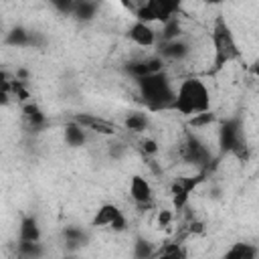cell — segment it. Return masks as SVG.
Wrapping results in <instances>:
<instances>
[{
  "label": "cell",
  "mask_w": 259,
  "mask_h": 259,
  "mask_svg": "<svg viewBox=\"0 0 259 259\" xmlns=\"http://www.w3.org/2000/svg\"><path fill=\"white\" fill-rule=\"evenodd\" d=\"M172 111H178L184 117H192L204 111H210V91L206 83L198 77H186L176 85Z\"/></svg>",
  "instance_id": "6da1fadb"
},
{
  "label": "cell",
  "mask_w": 259,
  "mask_h": 259,
  "mask_svg": "<svg viewBox=\"0 0 259 259\" xmlns=\"http://www.w3.org/2000/svg\"><path fill=\"white\" fill-rule=\"evenodd\" d=\"M136 85H138L142 101L146 103L150 111H162V109L172 107L176 87L172 83V77L166 71H158L154 75L142 77L136 81Z\"/></svg>",
  "instance_id": "7a4b0ae2"
},
{
  "label": "cell",
  "mask_w": 259,
  "mask_h": 259,
  "mask_svg": "<svg viewBox=\"0 0 259 259\" xmlns=\"http://www.w3.org/2000/svg\"><path fill=\"white\" fill-rule=\"evenodd\" d=\"M210 36H212V49H214V69L212 71H219L225 65L241 59V49H239L235 34L223 14L214 16Z\"/></svg>",
  "instance_id": "3957f363"
},
{
  "label": "cell",
  "mask_w": 259,
  "mask_h": 259,
  "mask_svg": "<svg viewBox=\"0 0 259 259\" xmlns=\"http://www.w3.org/2000/svg\"><path fill=\"white\" fill-rule=\"evenodd\" d=\"M178 156L182 162L192 164L200 170H208L212 162V152L206 146L202 138H198L194 132H186L182 142L178 144Z\"/></svg>",
  "instance_id": "277c9868"
},
{
  "label": "cell",
  "mask_w": 259,
  "mask_h": 259,
  "mask_svg": "<svg viewBox=\"0 0 259 259\" xmlns=\"http://www.w3.org/2000/svg\"><path fill=\"white\" fill-rule=\"evenodd\" d=\"M180 2L176 0H146L136 8V20L154 24V22H168L172 16H178Z\"/></svg>",
  "instance_id": "5b68a950"
},
{
  "label": "cell",
  "mask_w": 259,
  "mask_h": 259,
  "mask_svg": "<svg viewBox=\"0 0 259 259\" xmlns=\"http://www.w3.org/2000/svg\"><path fill=\"white\" fill-rule=\"evenodd\" d=\"M91 227H101V229L105 227V229H111L113 233H123L127 229V219H125L123 210H119L117 204L103 202L95 210V214L91 219Z\"/></svg>",
  "instance_id": "8992f818"
},
{
  "label": "cell",
  "mask_w": 259,
  "mask_h": 259,
  "mask_svg": "<svg viewBox=\"0 0 259 259\" xmlns=\"http://www.w3.org/2000/svg\"><path fill=\"white\" fill-rule=\"evenodd\" d=\"M204 180V174H196V176H178L170 182V196H172V206L174 210H182L188 204L190 192Z\"/></svg>",
  "instance_id": "52a82bcc"
},
{
  "label": "cell",
  "mask_w": 259,
  "mask_h": 259,
  "mask_svg": "<svg viewBox=\"0 0 259 259\" xmlns=\"http://www.w3.org/2000/svg\"><path fill=\"white\" fill-rule=\"evenodd\" d=\"M130 198L140 210H148L154 206V190L146 176L134 174L130 178Z\"/></svg>",
  "instance_id": "ba28073f"
},
{
  "label": "cell",
  "mask_w": 259,
  "mask_h": 259,
  "mask_svg": "<svg viewBox=\"0 0 259 259\" xmlns=\"http://www.w3.org/2000/svg\"><path fill=\"white\" fill-rule=\"evenodd\" d=\"M245 138L243 134V125L239 117H229L225 121H221L219 125V150L221 154H231V150L235 148V144Z\"/></svg>",
  "instance_id": "9c48e42d"
},
{
  "label": "cell",
  "mask_w": 259,
  "mask_h": 259,
  "mask_svg": "<svg viewBox=\"0 0 259 259\" xmlns=\"http://www.w3.org/2000/svg\"><path fill=\"white\" fill-rule=\"evenodd\" d=\"M125 73L132 75L136 81L148 75H154L158 71H164V61L158 55H150V57H142V59H134L130 63H125Z\"/></svg>",
  "instance_id": "30bf717a"
},
{
  "label": "cell",
  "mask_w": 259,
  "mask_h": 259,
  "mask_svg": "<svg viewBox=\"0 0 259 259\" xmlns=\"http://www.w3.org/2000/svg\"><path fill=\"white\" fill-rule=\"evenodd\" d=\"M71 121L79 123L85 132L89 130V132H95V134H101V136H115V132H117L115 123L99 117L97 113H75Z\"/></svg>",
  "instance_id": "8fae6325"
},
{
  "label": "cell",
  "mask_w": 259,
  "mask_h": 259,
  "mask_svg": "<svg viewBox=\"0 0 259 259\" xmlns=\"http://www.w3.org/2000/svg\"><path fill=\"white\" fill-rule=\"evenodd\" d=\"M192 53V47L186 38H176V40H168V42H160V49H158V57L162 61H174V63H180L184 59H188Z\"/></svg>",
  "instance_id": "7c38bea8"
},
{
  "label": "cell",
  "mask_w": 259,
  "mask_h": 259,
  "mask_svg": "<svg viewBox=\"0 0 259 259\" xmlns=\"http://www.w3.org/2000/svg\"><path fill=\"white\" fill-rule=\"evenodd\" d=\"M127 38H130L134 45H138V47H146V49H150V47L156 45L158 34H156V30H154L152 24H146V22L136 20V22L127 28Z\"/></svg>",
  "instance_id": "4fadbf2b"
},
{
  "label": "cell",
  "mask_w": 259,
  "mask_h": 259,
  "mask_svg": "<svg viewBox=\"0 0 259 259\" xmlns=\"http://www.w3.org/2000/svg\"><path fill=\"white\" fill-rule=\"evenodd\" d=\"M22 117H24V121L28 123V127L34 130V132L42 130L45 123H47V113H45L34 101H28V103L22 105Z\"/></svg>",
  "instance_id": "5bb4252c"
},
{
  "label": "cell",
  "mask_w": 259,
  "mask_h": 259,
  "mask_svg": "<svg viewBox=\"0 0 259 259\" xmlns=\"http://www.w3.org/2000/svg\"><path fill=\"white\" fill-rule=\"evenodd\" d=\"M63 241H65L67 251L75 253V251H79L83 245H87V233H85L81 227L71 225V227H65V229H63Z\"/></svg>",
  "instance_id": "9a60e30c"
},
{
  "label": "cell",
  "mask_w": 259,
  "mask_h": 259,
  "mask_svg": "<svg viewBox=\"0 0 259 259\" xmlns=\"http://www.w3.org/2000/svg\"><path fill=\"white\" fill-rule=\"evenodd\" d=\"M259 251H257V245L253 243H245V241H239V243H233L221 259H257Z\"/></svg>",
  "instance_id": "2e32d148"
},
{
  "label": "cell",
  "mask_w": 259,
  "mask_h": 259,
  "mask_svg": "<svg viewBox=\"0 0 259 259\" xmlns=\"http://www.w3.org/2000/svg\"><path fill=\"white\" fill-rule=\"evenodd\" d=\"M18 241H32V243L40 241V227L32 214L22 217L20 227H18Z\"/></svg>",
  "instance_id": "e0dca14e"
},
{
  "label": "cell",
  "mask_w": 259,
  "mask_h": 259,
  "mask_svg": "<svg viewBox=\"0 0 259 259\" xmlns=\"http://www.w3.org/2000/svg\"><path fill=\"white\" fill-rule=\"evenodd\" d=\"M186 257L188 251L180 241H168L154 253V259H186Z\"/></svg>",
  "instance_id": "ac0fdd59"
},
{
  "label": "cell",
  "mask_w": 259,
  "mask_h": 259,
  "mask_svg": "<svg viewBox=\"0 0 259 259\" xmlns=\"http://www.w3.org/2000/svg\"><path fill=\"white\" fill-rule=\"evenodd\" d=\"M30 40H32V30L24 26H12L4 36V42L10 47H30Z\"/></svg>",
  "instance_id": "d6986e66"
},
{
  "label": "cell",
  "mask_w": 259,
  "mask_h": 259,
  "mask_svg": "<svg viewBox=\"0 0 259 259\" xmlns=\"http://www.w3.org/2000/svg\"><path fill=\"white\" fill-rule=\"evenodd\" d=\"M148 125H150V117L144 111H132L123 119V127L132 134H144L148 130Z\"/></svg>",
  "instance_id": "ffe728a7"
},
{
  "label": "cell",
  "mask_w": 259,
  "mask_h": 259,
  "mask_svg": "<svg viewBox=\"0 0 259 259\" xmlns=\"http://www.w3.org/2000/svg\"><path fill=\"white\" fill-rule=\"evenodd\" d=\"M97 8H99L97 2H91V0H75L73 14H71V16H75V18L81 20V22H89V20L95 18Z\"/></svg>",
  "instance_id": "44dd1931"
},
{
  "label": "cell",
  "mask_w": 259,
  "mask_h": 259,
  "mask_svg": "<svg viewBox=\"0 0 259 259\" xmlns=\"http://www.w3.org/2000/svg\"><path fill=\"white\" fill-rule=\"evenodd\" d=\"M16 255L20 259H42L45 247L40 245V241H36V243H32V241H18L16 243Z\"/></svg>",
  "instance_id": "7402d4cb"
},
{
  "label": "cell",
  "mask_w": 259,
  "mask_h": 259,
  "mask_svg": "<svg viewBox=\"0 0 259 259\" xmlns=\"http://www.w3.org/2000/svg\"><path fill=\"white\" fill-rule=\"evenodd\" d=\"M65 142H67L71 148H79V146H83V144L87 142V132H85L79 123L69 121V123L65 125Z\"/></svg>",
  "instance_id": "603a6c76"
},
{
  "label": "cell",
  "mask_w": 259,
  "mask_h": 259,
  "mask_svg": "<svg viewBox=\"0 0 259 259\" xmlns=\"http://www.w3.org/2000/svg\"><path fill=\"white\" fill-rule=\"evenodd\" d=\"M182 36V20L178 16H172L168 22L162 24V32H160V42H168V40H176Z\"/></svg>",
  "instance_id": "cb8c5ba5"
},
{
  "label": "cell",
  "mask_w": 259,
  "mask_h": 259,
  "mask_svg": "<svg viewBox=\"0 0 259 259\" xmlns=\"http://www.w3.org/2000/svg\"><path fill=\"white\" fill-rule=\"evenodd\" d=\"M154 253H156V247L148 239L138 237L134 241V259H154Z\"/></svg>",
  "instance_id": "d4e9b609"
},
{
  "label": "cell",
  "mask_w": 259,
  "mask_h": 259,
  "mask_svg": "<svg viewBox=\"0 0 259 259\" xmlns=\"http://www.w3.org/2000/svg\"><path fill=\"white\" fill-rule=\"evenodd\" d=\"M214 121H217V115L212 111H204V113H198V115L188 117V127L190 130H204V127H208Z\"/></svg>",
  "instance_id": "484cf974"
},
{
  "label": "cell",
  "mask_w": 259,
  "mask_h": 259,
  "mask_svg": "<svg viewBox=\"0 0 259 259\" xmlns=\"http://www.w3.org/2000/svg\"><path fill=\"white\" fill-rule=\"evenodd\" d=\"M140 150L144 152V156H154L158 154V142L152 138H142L140 140Z\"/></svg>",
  "instance_id": "4316f807"
},
{
  "label": "cell",
  "mask_w": 259,
  "mask_h": 259,
  "mask_svg": "<svg viewBox=\"0 0 259 259\" xmlns=\"http://www.w3.org/2000/svg\"><path fill=\"white\" fill-rule=\"evenodd\" d=\"M172 221H174V212H172V210H168V208L158 210L156 223H158V227H160V229H168V227L172 225Z\"/></svg>",
  "instance_id": "83f0119b"
},
{
  "label": "cell",
  "mask_w": 259,
  "mask_h": 259,
  "mask_svg": "<svg viewBox=\"0 0 259 259\" xmlns=\"http://www.w3.org/2000/svg\"><path fill=\"white\" fill-rule=\"evenodd\" d=\"M53 6L65 14V16H71L73 14V6H75V0H53Z\"/></svg>",
  "instance_id": "f1b7e54d"
},
{
  "label": "cell",
  "mask_w": 259,
  "mask_h": 259,
  "mask_svg": "<svg viewBox=\"0 0 259 259\" xmlns=\"http://www.w3.org/2000/svg\"><path fill=\"white\" fill-rule=\"evenodd\" d=\"M186 233H190V235H200V233H204V223H202V221H196V219H190Z\"/></svg>",
  "instance_id": "f546056e"
},
{
  "label": "cell",
  "mask_w": 259,
  "mask_h": 259,
  "mask_svg": "<svg viewBox=\"0 0 259 259\" xmlns=\"http://www.w3.org/2000/svg\"><path fill=\"white\" fill-rule=\"evenodd\" d=\"M10 81H12V77H10L6 71H0V89H2V91L10 93Z\"/></svg>",
  "instance_id": "4dcf8cb0"
},
{
  "label": "cell",
  "mask_w": 259,
  "mask_h": 259,
  "mask_svg": "<svg viewBox=\"0 0 259 259\" xmlns=\"http://www.w3.org/2000/svg\"><path fill=\"white\" fill-rule=\"evenodd\" d=\"M123 152H125V146H123L121 142H115V144H111V148H109V154H111L113 158H119Z\"/></svg>",
  "instance_id": "1f68e13d"
},
{
  "label": "cell",
  "mask_w": 259,
  "mask_h": 259,
  "mask_svg": "<svg viewBox=\"0 0 259 259\" xmlns=\"http://www.w3.org/2000/svg\"><path fill=\"white\" fill-rule=\"evenodd\" d=\"M8 103H10V93H6V91L0 89V107H4Z\"/></svg>",
  "instance_id": "d6a6232c"
},
{
  "label": "cell",
  "mask_w": 259,
  "mask_h": 259,
  "mask_svg": "<svg viewBox=\"0 0 259 259\" xmlns=\"http://www.w3.org/2000/svg\"><path fill=\"white\" fill-rule=\"evenodd\" d=\"M65 259H77V257H65Z\"/></svg>",
  "instance_id": "836d02e7"
},
{
  "label": "cell",
  "mask_w": 259,
  "mask_h": 259,
  "mask_svg": "<svg viewBox=\"0 0 259 259\" xmlns=\"http://www.w3.org/2000/svg\"><path fill=\"white\" fill-rule=\"evenodd\" d=\"M0 30H2V22H0Z\"/></svg>",
  "instance_id": "e575fe53"
}]
</instances>
